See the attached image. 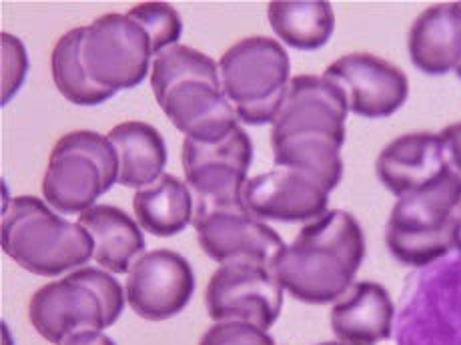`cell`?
Masks as SVG:
<instances>
[{"label": "cell", "instance_id": "d4e9b609", "mask_svg": "<svg viewBox=\"0 0 461 345\" xmlns=\"http://www.w3.org/2000/svg\"><path fill=\"white\" fill-rule=\"evenodd\" d=\"M191 81L221 88L219 65L205 52L185 47V44H175L155 57L153 68H150V86L158 104H163L175 86Z\"/></svg>", "mask_w": 461, "mask_h": 345}, {"label": "cell", "instance_id": "3957f363", "mask_svg": "<svg viewBox=\"0 0 461 345\" xmlns=\"http://www.w3.org/2000/svg\"><path fill=\"white\" fill-rule=\"evenodd\" d=\"M150 41L127 14H104L85 26L83 65L95 85L127 91L145 81L150 67Z\"/></svg>", "mask_w": 461, "mask_h": 345}, {"label": "cell", "instance_id": "5b68a950", "mask_svg": "<svg viewBox=\"0 0 461 345\" xmlns=\"http://www.w3.org/2000/svg\"><path fill=\"white\" fill-rule=\"evenodd\" d=\"M285 47L269 37H251L233 44L219 63L221 91L233 107L285 96L291 83Z\"/></svg>", "mask_w": 461, "mask_h": 345}, {"label": "cell", "instance_id": "8fae6325", "mask_svg": "<svg viewBox=\"0 0 461 345\" xmlns=\"http://www.w3.org/2000/svg\"><path fill=\"white\" fill-rule=\"evenodd\" d=\"M29 317L39 335L55 345L77 333L106 330L99 297L68 277L41 287L29 304Z\"/></svg>", "mask_w": 461, "mask_h": 345}, {"label": "cell", "instance_id": "30bf717a", "mask_svg": "<svg viewBox=\"0 0 461 345\" xmlns=\"http://www.w3.org/2000/svg\"><path fill=\"white\" fill-rule=\"evenodd\" d=\"M243 199L253 217L281 223H312L330 205V193L321 185L281 167L247 181Z\"/></svg>", "mask_w": 461, "mask_h": 345}, {"label": "cell", "instance_id": "8d00e7d4", "mask_svg": "<svg viewBox=\"0 0 461 345\" xmlns=\"http://www.w3.org/2000/svg\"><path fill=\"white\" fill-rule=\"evenodd\" d=\"M456 73H457V77H459V78H461V63H459V67H457V68H456Z\"/></svg>", "mask_w": 461, "mask_h": 345}, {"label": "cell", "instance_id": "484cf974", "mask_svg": "<svg viewBox=\"0 0 461 345\" xmlns=\"http://www.w3.org/2000/svg\"><path fill=\"white\" fill-rule=\"evenodd\" d=\"M295 239L325 247V250L339 255L356 271H359L363 259H366V233H363L357 219L348 211H327L323 217L301 229Z\"/></svg>", "mask_w": 461, "mask_h": 345}, {"label": "cell", "instance_id": "ffe728a7", "mask_svg": "<svg viewBox=\"0 0 461 345\" xmlns=\"http://www.w3.org/2000/svg\"><path fill=\"white\" fill-rule=\"evenodd\" d=\"M137 223L155 237H173L193 223V195L189 185L175 175L139 189L132 199Z\"/></svg>", "mask_w": 461, "mask_h": 345}, {"label": "cell", "instance_id": "4dcf8cb0", "mask_svg": "<svg viewBox=\"0 0 461 345\" xmlns=\"http://www.w3.org/2000/svg\"><path fill=\"white\" fill-rule=\"evenodd\" d=\"M199 345H275V340L251 323L219 322L205 331Z\"/></svg>", "mask_w": 461, "mask_h": 345}, {"label": "cell", "instance_id": "f546056e", "mask_svg": "<svg viewBox=\"0 0 461 345\" xmlns=\"http://www.w3.org/2000/svg\"><path fill=\"white\" fill-rule=\"evenodd\" d=\"M68 279L75 283H81V286L88 287L96 297H99L104 312L106 327L117 323L121 313L125 312V304L129 302H127V289H122V286L113 277L111 271L99 269V268H81L70 273Z\"/></svg>", "mask_w": 461, "mask_h": 345}, {"label": "cell", "instance_id": "7a4b0ae2", "mask_svg": "<svg viewBox=\"0 0 461 345\" xmlns=\"http://www.w3.org/2000/svg\"><path fill=\"white\" fill-rule=\"evenodd\" d=\"M461 211V181L443 169L436 179L397 199L387 221L385 243L393 258L410 268H428L454 250Z\"/></svg>", "mask_w": 461, "mask_h": 345}, {"label": "cell", "instance_id": "9c48e42d", "mask_svg": "<svg viewBox=\"0 0 461 345\" xmlns=\"http://www.w3.org/2000/svg\"><path fill=\"white\" fill-rule=\"evenodd\" d=\"M348 114V99L333 81L325 75H299L291 78L285 104L273 123L271 139L321 135L343 147Z\"/></svg>", "mask_w": 461, "mask_h": 345}, {"label": "cell", "instance_id": "d590c367", "mask_svg": "<svg viewBox=\"0 0 461 345\" xmlns=\"http://www.w3.org/2000/svg\"><path fill=\"white\" fill-rule=\"evenodd\" d=\"M319 345H349V343H343V341H325V343H319Z\"/></svg>", "mask_w": 461, "mask_h": 345}, {"label": "cell", "instance_id": "ac0fdd59", "mask_svg": "<svg viewBox=\"0 0 461 345\" xmlns=\"http://www.w3.org/2000/svg\"><path fill=\"white\" fill-rule=\"evenodd\" d=\"M111 143L119 155L117 185L145 189L161 179L167 165V145L161 132L143 121H125L113 127Z\"/></svg>", "mask_w": 461, "mask_h": 345}, {"label": "cell", "instance_id": "52a82bcc", "mask_svg": "<svg viewBox=\"0 0 461 345\" xmlns=\"http://www.w3.org/2000/svg\"><path fill=\"white\" fill-rule=\"evenodd\" d=\"M325 77L341 88L349 113L385 119L403 107L410 81L399 67L369 52H351L327 67Z\"/></svg>", "mask_w": 461, "mask_h": 345}, {"label": "cell", "instance_id": "d6a6232c", "mask_svg": "<svg viewBox=\"0 0 461 345\" xmlns=\"http://www.w3.org/2000/svg\"><path fill=\"white\" fill-rule=\"evenodd\" d=\"M441 143L443 169L454 173L461 181V123H454L438 132Z\"/></svg>", "mask_w": 461, "mask_h": 345}, {"label": "cell", "instance_id": "4fadbf2b", "mask_svg": "<svg viewBox=\"0 0 461 345\" xmlns=\"http://www.w3.org/2000/svg\"><path fill=\"white\" fill-rule=\"evenodd\" d=\"M161 107L185 139L201 145H217L239 127L235 107L225 93L201 81L175 86Z\"/></svg>", "mask_w": 461, "mask_h": 345}, {"label": "cell", "instance_id": "603a6c76", "mask_svg": "<svg viewBox=\"0 0 461 345\" xmlns=\"http://www.w3.org/2000/svg\"><path fill=\"white\" fill-rule=\"evenodd\" d=\"M247 173L229 165H201L185 171V183L193 195V223L215 213H249L243 191Z\"/></svg>", "mask_w": 461, "mask_h": 345}, {"label": "cell", "instance_id": "f1b7e54d", "mask_svg": "<svg viewBox=\"0 0 461 345\" xmlns=\"http://www.w3.org/2000/svg\"><path fill=\"white\" fill-rule=\"evenodd\" d=\"M131 21H135L147 32L153 49V57L158 52L179 44L183 32V21L179 13L167 3H140L127 13Z\"/></svg>", "mask_w": 461, "mask_h": 345}, {"label": "cell", "instance_id": "e575fe53", "mask_svg": "<svg viewBox=\"0 0 461 345\" xmlns=\"http://www.w3.org/2000/svg\"><path fill=\"white\" fill-rule=\"evenodd\" d=\"M454 250L461 251V211L456 221V229H454Z\"/></svg>", "mask_w": 461, "mask_h": 345}, {"label": "cell", "instance_id": "2e32d148", "mask_svg": "<svg viewBox=\"0 0 461 345\" xmlns=\"http://www.w3.org/2000/svg\"><path fill=\"white\" fill-rule=\"evenodd\" d=\"M410 59L421 73L439 77L461 63V3L436 5L413 21L407 39Z\"/></svg>", "mask_w": 461, "mask_h": 345}, {"label": "cell", "instance_id": "4316f807", "mask_svg": "<svg viewBox=\"0 0 461 345\" xmlns=\"http://www.w3.org/2000/svg\"><path fill=\"white\" fill-rule=\"evenodd\" d=\"M229 165L247 173L253 163V143L247 131L239 125L227 139L217 145H201L185 139L183 143V169L189 171L201 165Z\"/></svg>", "mask_w": 461, "mask_h": 345}, {"label": "cell", "instance_id": "9a60e30c", "mask_svg": "<svg viewBox=\"0 0 461 345\" xmlns=\"http://www.w3.org/2000/svg\"><path fill=\"white\" fill-rule=\"evenodd\" d=\"M441 171V143L433 132H410L397 137L379 153L375 163L377 179L397 199L420 191Z\"/></svg>", "mask_w": 461, "mask_h": 345}, {"label": "cell", "instance_id": "83f0119b", "mask_svg": "<svg viewBox=\"0 0 461 345\" xmlns=\"http://www.w3.org/2000/svg\"><path fill=\"white\" fill-rule=\"evenodd\" d=\"M65 155H83L99 167L104 183V191H109L119 179V155L111 139L95 131H75L60 137L52 149L50 159Z\"/></svg>", "mask_w": 461, "mask_h": 345}, {"label": "cell", "instance_id": "836d02e7", "mask_svg": "<svg viewBox=\"0 0 461 345\" xmlns=\"http://www.w3.org/2000/svg\"><path fill=\"white\" fill-rule=\"evenodd\" d=\"M60 345H114V341L103 331H83L73 335V338H68Z\"/></svg>", "mask_w": 461, "mask_h": 345}, {"label": "cell", "instance_id": "8992f818", "mask_svg": "<svg viewBox=\"0 0 461 345\" xmlns=\"http://www.w3.org/2000/svg\"><path fill=\"white\" fill-rule=\"evenodd\" d=\"M127 302L139 317L165 322L179 315L194 294V273L183 255L155 250L139 258L127 273Z\"/></svg>", "mask_w": 461, "mask_h": 345}, {"label": "cell", "instance_id": "7402d4cb", "mask_svg": "<svg viewBox=\"0 0 461 345\" xmlns=\"http://www.w3.org/2000/svg\"><path fill=\"white\" fill-rule=\"evenodd\" d=\"M273 141L275 165L291 169L331 193L343 177L341 145L321 135H291Z\"/></svg>", "mask_w": 461, "mask_h": 345}, {"label": "cell", "instance_id": "6da1fadb", "mask_svg": "<svg viewBox=\"0 0 461 345\" xmlns=\"http://www.w3.org/2000/svg\"><path fill=\"white\" fill-rule=\"evenodd\" d=\"M3 250L34 276L57 277L91 261L95 243L78 221L60 217L39 197H16L5 205Z\"/></svg>", "mask_w": 461, "mask_h": 345}, {"label": "cell", "instance_id": "7c38bea8", "mask_svg": "<svg viewBox=\"0 0 461 345\" xmlns=\"http://www.w3.org/2000/svg\"><path fill=\"white\" fill-rule=\"evenodd\" d=\"M193 225L201 250L219 265L237 261L271 265L285 247L273 227L251 213H215Z\"/></svg>", "mask_w": 461, "mask_h": 345}, {"label": "cell", "instance_id": "277c9868", "mask_svg": "<svg viewBox=\"0 0 461 345\" xmlns=\"http://www.w3.org/2000/svg\"><path fill=\"white\" fill-rule=\"evenodd\" d=\"M285 289L269 265L225 263L212 273L205 291L207 313L215 323L243 322L269 331L277 322Z\"/></svg>", "mask_w": 461, "mask_h": 345}, {"label": "cell", "instance_id": "e0dca14e", "mask_svg": "<svg viewBox=\"0 0 461 345\" xmlns=\"http://www.w3.org/2000/svg\"><path fill=\"white\" fill-rule=\"evenodd\" d=\"M78 223L93 237V259L106 271L129 273L145 255L143 227L119 207L95 205L78 215Z\"/></svg>", "mask_w": 461, "mask_h": 345}, {"label": "cell", "instance_id": "1f68e13d", "mask_svg": "<svg viewBox=\"0 0 461 345\" xmlns=\"http://www.w3.org/2000/svg\"><path fill=\"white\" fill-rule=\"evenodd\" d=\"M26 73H29V57L24 44L13 34L3 32V104L19 91Z\"/></svg>", "mask_w": 461, "mask_h": 345}, {"label": "cell", "instance_id": "5bb4252c", "mask_svg": "<svg viewBox=\"0 0 461 345\" xmlns=\"http://www.w3.org/2000/svg\"><path fill=\"white\" fill-rule=\"evenodd\" d=\"M331 330L337 341L377 345L393 333L395 305L389 291L375 281H357L331 309Z\"/></svg>", "mask_w": 461, "mask_h": 345}, {"label": "cell", "instance_id": "d6986e66", "mask_svg": "<svg viewBox=\"0 0 461 345\" xmlns=\"http://www.w3.org/2000/svg\"><path fill=\"white\" fill-rule=\"evenodd\" d=\"M101 169L83 155L50 159L42 179L44 201L60 215H83L104 195Z\"/></svg>", "mask_w": 461, "mask_h": 345}, {"label": "cell", "instance_id": "ba28073f", "mask_svg": "<svg viewBox=\"0 0 461 345\" xmlns=\"http://www.w3.org/2000/svg\"><path fill=\"white\" fill-rule=\"evenodd\" d=\"M269 268L289 295L312 305L337 304L357 276L337 253L299 239L283 247Z\"/></svg>", "mask_w": 461, "mask_h": 345}, {"label": "cell", "instance_id": "cb8c5ba5", "mask_svg": "<svg viewBox=\"0 0 461 345\" xmlns=\"http://www.w3.org/2000/svg\"><path fill=\"white\" fill-rule=\"evenodd\" d=\"M83 39L85 26H78L60 37L50 59L52 78H55L59 93L67 101L78 104V107H96V104L109 101L114 91L95 85L86 75L83 65Z\"/></svg>", "mask_w": 461, "mask_h": 345}, {"label": "cell", "instance_id": "44dd1931", "mask_svg": "<svg viewBox=\"0 0 461 345\" xmlns=\"http://www.w3.org/2000/svg\"><path fill=\"white\" fill-rule=\"evenodd\" d=\"M267 16L275 34L297 50L325 47L335 31L333 6L325 0H275Z\"/></svg>", "mask_w": 461, "mask_h": 345}]
</instances>
